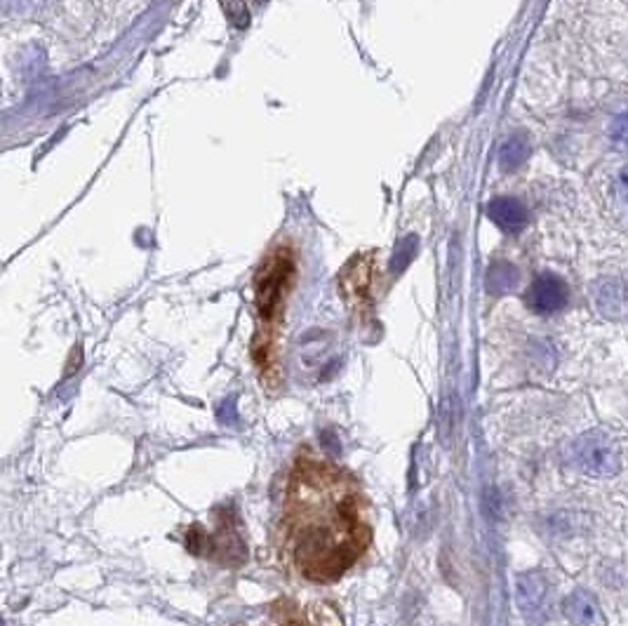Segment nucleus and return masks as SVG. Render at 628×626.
Wrapping results in <instances>:
<instances>
[{
  "instance_id": "obj_1",
  "label": "nucleus",
  "mask_w": 628,
  "mask_h": 626,
  "mask_svg": "<svg viewBox=\"0 0 628 626\" xmlns=\"http://www.w3.org/2000/svg\"><path fill=\"white\" fill-rule=\"evenodd\" d=\"M572 462L593 478H612L621 471V450L605 431H586L572 445Z\"/></svg>"
},
{
  "instance_id": "obj_2",
  "label": "nucleus",
  "mask_w": 628,
  "mask_h": 626,
  "mask_svg": "<svg viewBox=\"0 0 628 626\" xmlns=\"http://www.w3.org/2000/svg\"><path fill=\"white\" fill-rule=\"evenodd\" d=\"M292 255L287 250H278L276 255L266 259L262 271L257 276V306L264 321H276L287 285L292 281Z\"/></svg>"
},
{
  "instance_id": "obj_3",
  "label": "nucleus",
  "mask_w": 628,
  "mask_h": 626,
  "mask_svg": "<svg viewBox=\"0 0 628 626\" xmlns=\"http://www.w3.org/2000/svg\"><path fill=\"white\" fill-rule=\"evenodd\" d=\"M518 605L527 624L544 626L551 617V582L544 572L532 570L518 577Z\"/></svg>"
},
{
  "instance_id": "obj_4",
  "label": "nucleus",
  "mask_w": 628,
  "mask_h": 626,
  "mask_svg": "<svg viewBox=\"0 0 628 626\" xmlns=\"http://www.w3.org/2000/svg\"><path fill=\"white\" fill-rule=\"evenodd\" d=\"M567 299H570V290H567L565 281L558 278L556 273H541V276L534 278L525 295L527 306L534 313H541V316L560 311L567 304Z\"/></svg>"
},
{
  "instance_id": "obj_5",
  "label": "nucleus",
  "mask_w": 628,
  "mask_h": 626,
  "mask_svg": "<svg viewBox=\"0 0 628 626\" xmlns=\"http://www.w3.org/2000/svg\"><path fill=\"white\" fill-rule=\"evenodd\" d=\"M339 288H342L346 302L360 309L372 295V262H367L365 257L353 259L339 278Z\"/></svg>"
},
{
  "instance_id": "obj_6",
  "label": "nucleus",
  "mask_w": 628,
  "mask_h": 626,
  "mask_svg": "<svg viewBox=\"0 0 628 626\" xmlns=\"http://www.w3.org/2000/svg\"><path fill=\"white\" fill-rule=\"evenodd\" d=\"M593 304H596L600 316L617 321V318L624 316L626 311L624 283H621L619 278H600V281L593 285Z\"/></svg>"
},
{
  "instance_id": "obj_7",
  "label": "nucleus",
  "mask_w": 628,
  "mask_h": 626,
  "mask_svg": "<svg viewBox=\"0 0 628 626\" xmlns=\"http://www.w3.org/2000/svg\"><path fill=\"white\" fill-rule=\"evenodd\" d=\"M487 217L492 219L499 229L518 233L525 229L527 224V210L525 205L516 201V198H494V201L487 205Z\"/></svg>"
},
{
  "instance_id": "obj_8",
  "label": "nucleus",
  "mask_w": 628,
  "mask_h": 626,
  "mask_svg": "<svg viewBox=\"0 0 628 626\" xmlns=\"http://www.w3.org/2000/svg\"><path fill=\"white\" fill-rule=\"evenodd\" d=\"M563 612L574 626H591L598 619V603L589 591L577 589L565 598Z\"/></svg>"
},
{
  "instance_id": "obj_9",
  "label": "nucleus",
  "mask_w": 628,
  "mask_h": 626,
  "mask_svg": "<svg viewBox=\"0 0 628 626\" xmlns=\"http://www.w3.org/2000/svg\"><path fill=\"white\" fill-rule=\"evenodd\" d=\"M527 156H530V144H527V139L523 135H516L501 146L499 163L504 170H518L520 165L527 161Z\"/></svg>"
},
{
  "instance_id": "obj_10",
  "label": "nucleus",
  "mask_w": 628,
  "mask_h": 626,
  "mask_svg": "<svg viewBox=\"0 0 628 626\" xmlns=\"http://www.w3.org/2000/svg\"><path fill=\"white\" fill-rule=\"evenodd\" d=\"M516 281H518V271L506 262L494 264L492 269L487 271V288H490V292H494V295H501V292L511 290L513 285H516Z\"/></svg>"
},
{
  "instance_id": "obj_11",
  "label": "nucleus",
  "mask_w": 628,
  "mask_h": 626,
  "mask_svg": "<svg viewBox=\"0 0 628 626\" xmlns=\"http://www.w3.org/2000/svg\"><path fill=\"white\" fill-rule=\"evenodd\" d=\"M610 139H612V144L617 146L619 151L628 153V111L619 113V116L612 121Z\"/></svg>"
},
{
  "instance_id": "obj_12",
  "label": "nucleus",
  "mask_w": 628,
  "mask_h": 626,
  "mask_svg": "<svg viewBox=\"0 0 628 626\" xmlns=\"http://www.w3.org/2000/svg\"><path fill=\"white\" fill-rule=\"evenodd\" d=\"M224 8H226V15H229V19L236 26H240V29H243V26L247 24V5H245V0H224Z\"/></svg>"
},
{
  "instance_id": "obj_13",
  "label": "nucleus",
  "mask_w": 628,
  "mask_h": 626,
  "mask_svg": "<svg viewBox=\"0 0 628 626\" xmlns=\"http://www.w3.org/2000/svg\"><path fill=\"white\" fill-rule=\"evenodd\" d=\"M617 196H619L621 205H626V208H628V170L619 172V177H617Z\"/></svg>"
},
{
  "instance_id": "obj_14",
  "label": "nucleus",
  "mask_w": 628,
  "mask_h": 626,
  "mask_svg": "<svg viewBox=\"0 0 628 626\" xmlns=\"http://www.w3.org/2000/svg\"><path fill=\"white\" fill-rule=\"evenodd\" d=\"M226 415L231 417V422L236 419V403H233V398H229V401H226L222 408H219V419H224L226 422Z\"/></svg>"
},
{
  "instance_id": "obj_15",
  "label": "nucleus",
  "mask_w": 628,
  "mask_h": 626,
  "mask_svg": "<svg viewBox=\"0 0 628 626\" xmlns=\"http://www.w3.org/2000/svg\"><path fill=\"white\" fill-rule=\"evenodd\" d=\"M323 443H325V448L332 452V455H339V441H334V436L332 434H325V438H323Z\"/></svg>"
}]
</instances>
